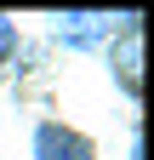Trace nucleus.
I'll return each instance as SVG.
<instances>
[{
    "label": "nucleus",
    "mask_w": 154,
    "mask_h": 160,
    "mask_svg": "<svg viewBox=\"0 0 154 160\" xmlns=\"http://www.w3.org/2000/svg\"><path fill=\"white\" fill-rule=\"evenodd\" d=\"M34 160H91V143L69 126H40L34 132Z\"/></svg>",
    "instance_id": "f257e3e1"
},
{
    "label": "nucleus",
    "mask_w": 154,
    "mask_h": 160,
    "mask_svg": "<svg viewBox=\"0 0 154 160\" xmlns=\"http://www.w3.org/2000/svg\"><path fill=\"white\" fill-rule=\"evenodd\" d=\"M108 34H114V17H103V12H63L57 17V40H69V46H97Z\"/></svg>",
    "instance_id": "f03ea898"
},
{
    "label": "nucleus",
    "mask_w": 154,
    "mask_h": 160,
    "mask_svg": "<svg viewBox=\"0 0 154 160\" xmlns=\"http://www.w3.org/2000/svg\"><path fill=\"white\" fill-rule=\"evenodd\" d=\"M143 29H137V17H126V34H120V52H114V74H120V86L126 92H137L143 86Z\"/></svg>",
    "instance_id": "7ed1b4c3"
},
{
    "label": "nucleus",
    "mask_w": 154,
    "mask_h": 160,
    "mask_svg": "<svg viewBox=\"0 0 154 160\" xmlns=\"http://www.w3.org/2000/svg\"><path fill=\"white\" fill-rule=\"evenodd\" d=\"M12 46H17V34H12V23L0 17V69H6V57H12Z\"/></svg>",
    "instance_id": "20e7f679"
}]
</instances>
